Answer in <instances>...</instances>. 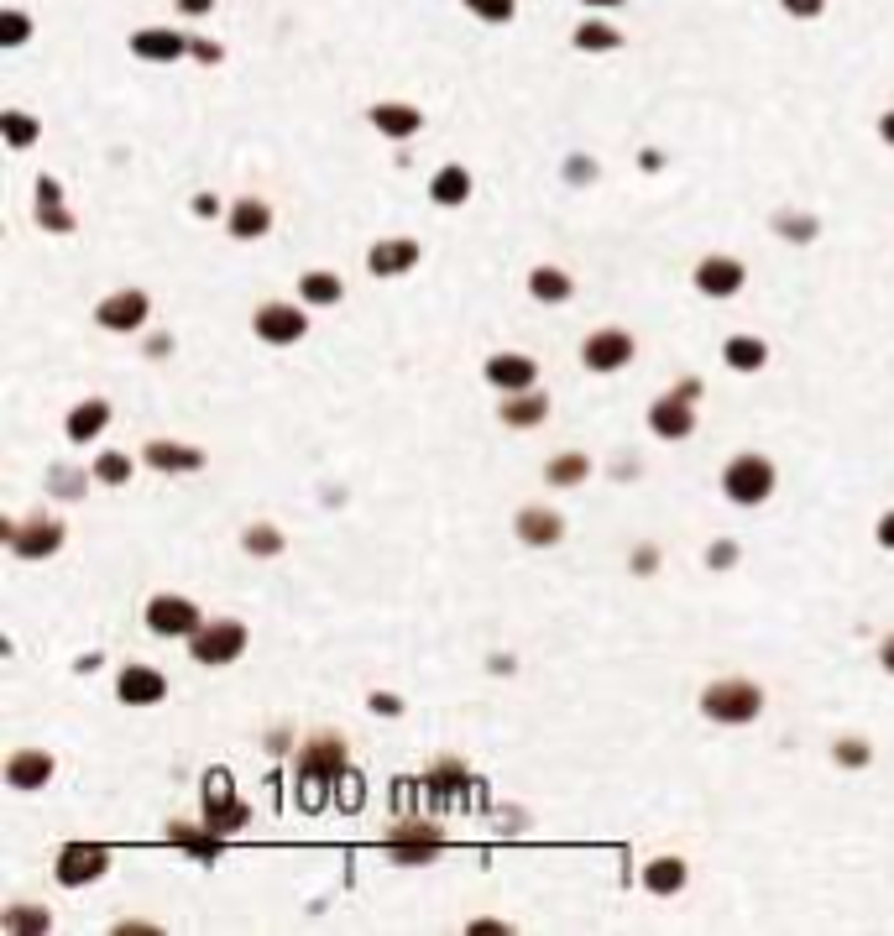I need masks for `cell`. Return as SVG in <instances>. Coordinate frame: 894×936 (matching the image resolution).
Returning <instances> with one entry per match:
<instances>
[{
	"label": "cell",
	"mask_w": 894,
	"mask_h": 936,
	"mask_svg": "<svg viewBox=\"0 0 894 936\" xmlns=\"http://www.w3.org/2000/svg\"><path fill=\"white\" fill-rule=\"evenodd\" d=\"M701 712L722 727H743L764 712V691L743 675H727V680H712V686L701 691Z\"/></svg>",
	"instance_id": "6da1fadb"
},
{
	"label": "cell",
	"mask_w": 894,
	"mask_h": 936,
	"mask_svg": "<svg viewBox=\"0 0 894 936\" xmlns=\"http://www.w3.org/2000/svg\"><path fill=\"white\" fill-rule=\"evenodd\" d=\"M340 769H346V743H340V738H314V743H304V753H298V785H304V806H319V801H325V785L340 780Z\"/></svg>",
	"instance_id": "7a4b0ae2"
},
{
	"label": "cell",
	"mask_w": 894,
	"mask_h": 936,
	"mask_svg": "<svg viewBox=\"0 0 894 936\" xmlns=\"http://www.w3.org/2000/svg\"><path fill=\"white\" fill-rule=\"evenodd\" d=\"M722 492L738 502V508H759V502L774 492V461L759 450H743L732 455L727 471H722Z\"/></svg>",
	"instance_id": "3957f363"
},
{
	"label": "cell",
	"mask_w": 894,
	"mask_h": 936,
	"mask_svg": "<svg viewBox=\"0 0 894 936\" xmlns=\"http://www.w3.org/2000/svg\"><path fill=\"white\" fill-rule=\"evenodd\" d=\"M204 821H210V827H215L220 837L241 832L246 821H251V806H246V801H236L231 774H225V769H210V774H204Z\"/></svg>",
	"instance_id": "277c9868"
},
{
	"label": "cell",
	"mask_w": 894,
	"mask_h": 936,
	"mask_svg": "<svg viewBox=\"0 0 894 936\" xmlns=\"http://www.w3.org/2000/svg\"><path fill=\"white\" fill-rule=\"evenodd\" d=\"M241 649H246V623L236 618H210L189 638V654L199 665H231V659H241Z\"/></svg>",
	"instance_id": "5b68a950"
},
{
	"label": "cell",
	"mask_w": 894,
	"mask_h": 936,
	"mask_svg": "<svg viewBox=\"0 0 894 936\" xmlns=\"http://www.w3.org/2000/svg\"><path fill=\"white\" fill-rule=\"evenodd\" d=\"M199 607L189 597H178V591H157V597L147 602V628L157 638H194L199 633Z\"/></svg>",
	"instance_id": "8992f818"
},
{
	"label": "cell",
	"mask_w": 894,
	"mask_h": 936,
	"mask_svg": "<svg viewBox=\"0 0 894 936\" xmlns=\"http://www.w3.org/2000/svg\"><path fill=\"white\" fill-rule=\"evenodd\" d=\"M387 853L408 863V869H424V863L440 858V827H429V821H398L387 832Z\"/></svg>",
	"instance_id": "52a82bcc"
},
{
	"label": "cell",
	"mask_w": 894,
	"mask_h": 936,
	"mask_svg": "<svg viewBox=\"0 0 894 936\" xmlns=\"http://www.w3.org/2000/svg\"><path fill=\"white\" fill-rule=\"evenodd\" d=\"M105 869H110V853L100 848V842H68V848L58 853V863H53V879L63 889H79V884H95Z\"/></svg>",
	"instance_id": "ba28073f"
},
{
	"label": "cell",
	"mask_w": 894,
	"mask_h": 936,
	"mask_svg": "<svg viewBox=\"0 0 894 936\" xmlns=\"http://www.w3.org/2000/svg\"><path fill=\"white\" fill-rule=\"evenodd\" d=\"M251 330H257V340H267V346H293V340L309 335V319H304V309L272 299L251 314Z\"/></svg>",
	"instance_id": "9c48e42d"
},
{
	"label": "cell",
	"mask_w": 894,
	"mask_h": 936,
	"mask_svg": "<svg viewBox=\"0 0 894 936\" xmlns=\"http://www.w3.org/2000/svg\"><path fill=\"white\" fill-rule=\"evenodd\" d=\"M581 361H586L591 372H623L628 361H633V335H628V330H617V325L596 330V335H586Z\"/></svg>",
	"instance_id": "30bf717a"
},
{
	"label": "cell",
	"mask_w": 894,
	"mask_h": 936,
	"mask_svg": "<svg viewBox=\"0 0 894 936\" xmlns=\"http://www.w3.org/2000/svg\"><path fill=\"white\" fill-rule=\"evenodd\" d=\"M147 293L142 288H121V293H110V299H100V309H95V325L100 330H121V335H131V330H142L147 325Z\"/></svg>",
	"instance_id": "8fae6325"
},
{
	"label": "cell",
	"mask_w": 894,
	"mask_h": 936,
	"mask_svg": "<svg viewBox=\"0 0 894 936\" xmlns=\"http://www.w3.org/2000/svg\"><path fill=\"white\" fill-rule=\"evenodd\" d=\"M696 398L691 393H664V398H654V408H649V429L659 440H685L696 429V408H691Z\"/></svg>",
	"instance_id": "7c38bea8"
},
{
	"label": "cell",
	"mask_w": 894,
	"mask_h": 936,
	"mask_svg": "<svg viewBox=\"0 0 894 936\" xmlns=\"http://www.w3.org/2000/svg\"><path fill=\"white\" fill-rule=\"evenodd\" d=\"M743 283H748V267L738 257H701L696 262V288L706 299H732Z\"/></svg>",
	"instance_id": "4fadbf2b"
},
{
	"label": "cell",
	"mask_w": 894,
	"mask_h": 936,
	"mask_svg": "<svg viewBox=\"0 0 894 936\" xmlns=\"http://www.w3.org/2000/svg\"><path fill=\"white\" fill-rule=\"evenodd\" d=\"M0 534L11 539V550H16L21 560H42V555H53L58 544H63V523H58V518H37V523H27V529L6 523Z\"/></svg>",
	"instance_id": "5bb4252c"
},
{
	"label": "cell",
	"mask_w": 894,
	"mask_h": 936,
	"mask_svg": "<svg viewBox=\"0 0 894 936\" xmlns=\"http://www.w3.org/2000/svg\"><path fill=\"white\" fill-rule=\"evenodd\" d=\"M53 753L48 748H21V753H11L6 759V785L11 790H42L53 780Z\"/></svg>",
	"instance_id": "9a60e30c"
},
{
	"label": "cell",
	"mask_w": 894,
	"mask_h": 936,
	"mask_svg": "<svg viewBox=\"0 0 894 936\" xmlns=\"http://www.w3.org/2000/svg\"><path fill=\"white\" fill-rule=\"evenodd\" d=\"M487 382L502 387V393H529V387L539 382V367L534 356H518V351H497L487 361Z\"/></svg>",
	"instance_id": "2e32d148"
},
{
	"label": "cell",
	"mask_w": 894,
	"mask_h": 936,
	"mask_svg": "<svg viewBox=\"0 0 894 936\" xmlns=\"http://www.w3.org/2000/svg\"><path fill=\"white\" fill-rule=\"evenodd\" d=\"M116 696L126 701V706H157L168 696V680L157 675L152 665H126L121 675H116Z\"/></svg>",
	"instance_id": "e0dca14e"
},
{
	"label": "cell",
	"mask_w": 894,
	"mask_h": 936,
	"mask_svg": "<svg viewBox=\"0 0 894 936\" xmlns=\"http://www.w3.org/2000/svg\"><path fill=\"white\" fill-rule=\"evenodd\" d=\"M513 534L523 544H534V550H549V544H560L565 539V518L555 508H523L513 518Z\"/></svg>",
	"instance_id": "ac0fdd59"
},
{
	"label": "cell",
	"mask_w": 894,
	"mask_h": 936,
	"mask_svg": "<svg viewBox=\"0 0 894 936\" xmlns=\"http://www.w3.org/2000/svg\"><path fill=\"white\" fill-rule=\"evenodd\" d=\"M414 262H419V241H408V236H387V241H377L372 251H366L372 278H398V272H408Z\"/></svg>",
	"instance_id": "d6986e66"
},
{
	"label": "cell",
	"mask_w": 894,
	"mask_h": 936,
	"mask_svg": "<svg viewBox=\"0 0 894 936\" xmlns=\"http://www.w3.org/2000/svg\"><path fill=\"white\" fill-rule=\"evenodd\" d=\"M267 231H272V204L257 199V194L236 199V210H231V236H236V241H262Z\"/></svg>",
	"instance_id": "ffe728a7"
},
{
	"label": "cell",
	"mask_w": 894,
	"mask_h": 936,
	"mask_svg": "<svg viewBox=\"0 0 894 936\" xmlns=\"http://www.w3.org/2000/svg\"><path fill=\"white\" fill-rule=\"evenodd\" d=\"M497 414H502V424H508V429H534V424L549 419V398L534 393V387H529V393H508Z\"/></svg>",
	"instance_id": "44dd1931"
},
{
	"label": "cell",
	"mask_w": 894,
	"mask_h": 936,
	"mask_svg": "<svg viewBox=\"0 0 894 936\" xmlns=\"http://www.w3.org/2000/svg\"><path fill=\"white\" fill-rule=\"evenodd\" d=\"M168 842H178L183 853H194L199 863H215L220 858V832L204 821V827H189V821H173L168 827Z\"/></svg>",
	"instance_id": "7402d4cb"
},
{
	"label": "cell",
	"mask_w": 894,
	"mask_h": 936,
	"mask_svg": "<svg viewBox=\"0 0 894 936\" xmlns=\"http://www.w3.org/2000/svg\"><path fill=\"white\" fill-rule=\"evenodd\" d=\"M147 466L152 471H199L204 466V450L178 445V440H152L147 445Z\"/></svg>",
	"instance_id": "603a6c76"
},
{
	"label": "cell",
	"mask_w": 894,
	"mask_h": 936,
	"mask_svg": "<svg viewBox=\"0 0 894 936\" xmlns=\"http://www.w3.org/2000/svg\"><path fill=\"white\" fill-rule=\"evenodd\" d=\"M105 424H110V403H105V398H84L74 414H68L63 429H68V440H74V445H89Z\"/></svg>",
	"instance_id": "cb8c5ba5"
},
{
	"label": "cell",
	"mask_w": 894,
	"mask_h": 936,
	"mask_svg": "<svg viewBox=\"0 0 894 936\" xmlns=\"http://www.w3.org/2000/svg\"><path fill=\"white\" fill-rule=\"evenodd\" d=\"M429 199H434V204H445V210H455V204H466V199H471V173H466L461 163L440 168V173L429 178Z\"/></svg>",
	"instance_id": "d4e9b609"
},
{
	"label": "cell",
	"mask_w": 894,
	"mask_h": 936,
	"mask_svg": "<svg viewBox=\"0 0 894 936\" xmlns=\"http://www.w3.org/2000/svg\"><path fill=\"white\" fill-rule=\"evenodd\" d=\"M372 126L382 136H393V142H403V136H414L424 126V116L414 105H372Z\"/></svg>",
	"instance_id": "484cf974"
},
{
	"label": "cell",
	"mask_w": 894,
	"mask_h": 936,
	"mask_svg": "<svg viewBox=\"0 0 894 936\" xmlns=\"http://www.w3.org/2000/svg\"><path fill=\"white\" fill-rule=\"evenodd\" d=\"M722 361H727L732 372H759L764 361H769V346H764L759 335H732L727 346H722Z\"/></svg>",
	"instance_id": "4316f807"
},
{
	"label": "cell",
	"mask_w": 894,
	"mask_h": 936,
	"mask_svg": "<svg viewBox=\"0 0 894 936\" xmlns=\"http://www.w3.org/2000/svg\"><path fill=\"white\" fill-rule=\"evenodd\" d=\"M298 299L304 304H340L346 299V283H340V272H304V278H298Z\"/></svg>",
	"instance_id": "83f0119b"
},
{
	"label": "cell",
	"mask_w": 894,
	"mask_h": 936,
	"mask_svg": "<svg viewBox=\"0 0 894 936\" xmlns=\"http://www.w3.org/2000/svg\"><path fill=\"white\" fill-rule=\"evenodd\" d=\"M544 476H549V487H581L586 476H591L586 450H565V455H555V461L544 466Z\"/></svg>",
	"instance_id": "f1b7e54d"
},
{
	"label": "cell",
	"mask_w": 894,
	"mask_h": 936,
	"mask_svg": "<svg viewBox=\"0 0 894 936\" xmlns=\"http://www.w3.org/2000/svg\"><path fill=\"white\" fill-rule=\"evenodd\" d=\"M570 288H576V283H570L560 267H534V272H529V293H534L539 304H565Z\"/></svg>",
	"instance_id": "f546056e"
},
{
	"label": "cell",
	"mask_w": 894,
	"mask_h": 936,
	"mask_svg": "<svg viewBox=\"0 0 894 936\" xmlns=\"http://www.w3.org/2000/svg\"><path fill=\"white\" fill-rule=\"evenodd\" d=\"M644 884H649V895H680L685 889V863L680 858H654L644 869Z\"/></svg>",
	"instance_id": "4dcf8cb0"
},
{
	"label": "cell",
	"mask_w": 894,
	"mask_h": 936,
	"mask_svg": "<svg viewBox=\"0 0 894 936\" xmlns=\"http://www.w3.org/2000/svg\"><path fill=\"white\" fill-rule=\"evenodd\" d=\"M131 48H136V58H157V63H163V58L183 53V37H173V32H136Z\"/></svg>",
	"instance_id": "1f68e13d"
},
{
	"label": "cell",
	"mask_w": 894,
	"mask_h": 936,
	"mask_svg": "<svg viewBox=\"0 0 894 936\" xmlns=\"http://www.w3.org/2000/svg\"><path fill=\"white\" fill-rule=\"evenodd\" d=\"M95 482L126 487V482H131V455H126V450H105L100 461H95Z\"/></svg>",
	"instance_id": "d6a6232c"
},
{
	"label": "cell",
	"mask_w": 894,
	"mask_h": 936,
	"mask_svg": "<svg viewBox=\"0 0 894 936\" xmlns=\"http://www.w3.org/2000/svg\"><path fill=\"white\" fill-rule=\"evenodd\" d=\"M774 231L785 236V241H816L821 225H816V215H790V210H779V215H774Z\"/></svg>",
	"instance_id": "836d02e7"
},
{
	"label": "cell",
	"mask_w": 894,
	"mask_h": 936,
	"mask_svg": "<svg viewBox=\"0 0 894 936\" xmlns=\"http://www.w3.org/2000/svg\"><path fill=\"white\" fill-rule=\"evenodd\" d=\"M455 785H466V769L455 764V759H440V764L429 769V790H434V795H445V801H450Z\"/></svg>",
	"instance_id": "e575fe53"
},
{
	"label": "cell",
	"mask_w": 894,
	"mask_h": 936,
	"mask_svg": "<svg viewBox=\"0 0 894 936\" xmlns=\"http://www.w3.org/2000/svg\"><path fill=\"white\" fill-rule=\"evenodd\" d=\"M241 544H246V555H278L283 550V534L272 529V523H251Z\"/></svg>",
	"instance_id": "d590c367"
},
{
	"label": "cell",
	"mask_w": 894,
	"mask_h": 936,
	"mask_svg": "<svg viewBox=\"0 0 894 936\" xmlns=\"http://www.w3.org/2000/svg\"><path fill=\"white\" fill-rule=\"evenodd\" d=\"M37 225L42 231H53V236H74L79 231V220L63 210V204H37Z\"/></svg>",
	"instance_id": "8d00e7d4"
},
{
	"label": "cell",
	"mask_w": 894,
	"mask_h": 936,
	"mask_svg": "<svg viewBox=\"0 0 894 936\" xmlns=\"http://www.w3.org/2000/svg\"><path fill=\"white\" fill-rule=\"evenodd\" d=\"M0 126H6V142H11V147H32V142H37V121H32V116H21V110L0 116Z\"/></svg>",
	"instance_id": "74e56055"
},
{
	"label": "cell",
	"mask_w": 894,
	"mask_h": 936,
	"mask_svg": "<svg viewBox=\"0 0 894 936\" xmlns=\"http://www.w3.org/2000/svg\"><path fill=\"white\" fill-rule=\"evenodd\" d=\"M832 759H837L842 769H863L868 759H874V748H868L863 738H842V743L832 748Z\"/></svg>",
	"instance_id": "f35d334b"
},
{
	"label": "cell",
	"mask_w": 894,
	"mask_h": 936,
	"mask_svg": "<svg viewBox=\"0 0 894 936\" xmlns=\"http://www.w3.org/2000/svg\"><path fill=\"white\" fill-rule=\"evenodd\" d=\"M6 931H48V910L16 905V910H6Z\"/></svg>",
	"instance_id": "ab89813d"
},
{
	"label": "cell",
	"mask_w": 894,
	"mask_h": 936,
	"mask_svg": "<svg viewBox=\"0 0 894 936\" xmlns=\"http://www.w3.org/2000/svg\"><path fill=\"white\" fill-rule=\"evenodd\" d=\"M576 48H617V32L602 27V21H591V27L576 32Z\"/></svg>",
	"instance_id": "60d3db41"
},
{
	"label": "cell",
	"mask_w": 894,
	"mask_h": 936,
	"mask_svg": "<svg viewBox=\"0 0 894 936\" xmlns=\"http://www.w3.org/2000/svg\"><path fill=\"white\" fill-rule=\"evenodd\" d=\"M706 565H712V570H732V565H738V544H732V539H717L712 550H706Z\"/></svg>",
	"instance_id": "b9f144b4"
},
{
	"label": "cell",
	"mask_w": 894,
	"mask_h": 936,
	"mask_svg": "<svg viewBox=\"0 0 894 936\" xmlns=\"http://www.w3.org/2000/svg\"><path fill=\"white\" fill-rule=\"evenodd\" d=\"M466 6L476 16H487V21H508L513 16V0H466Z\"/></svg>",
	"instance_id": "7bdbcfd3"
},
{
	"label": "cell",
	"mask_w": 894,
	"mask_h": 936,
	"mask_svg": "<svg viewBox=\"0 0 894 936\" xmlns=\"http://www.w3.org/2000/svg\"><path fill=\"white\" fill-rule=\"evenodd\" d=\"M372 712H382V717H398V712H403V701H398L393 691H372Z\"/></svg>",
	"instance_id": "ee69618b"
},
{
	"label": "cell",
	"mask_w": 894,
	"mask_h": 936,
	"mask_svg": "<svg viewBox=\"0 0 894 936\" xmlns=\"http://www.w3.org/2000/svg\"><path fill=\"white\" fill-rule=\"evenodd\" d=\"M654 565H659V550H654V544L633 550V570H638V576H654Z\"/></svg>",
	"instance_id": "f6af8a7d"
},
{
	"label": "cell",
	"mask_w": 894,
	"mask_h": 936,
	"mask_svg": "<svg viewBox=\"0 0 894 936\" xmlns=\"http://www.w3.org/2000/svg\"><path fill=\"white\" fill-rule=\"evenodd\" d=\"M37 204H63V194H58V178H37Z\"/></svg>",
	"instance_id": "bcb514c9"
},
{
	"label": "cell",
	"mask_w": 894,
	"mask_h": 936,
	"mask_svg": "<svg viewBox=\"0 0 894 936\" xmlns=\"http://www.w3.org/2000/svg\"><path fill=\"white\" fill-rule=\"evenodd\" d=\"M565 173H570V184H591V178H596V163H581V157H576Z\"/></svg>",
	"instance_id": "7dc6e473"
},
{
	"label": "cell",
	"mask_w": 894,
	"mask_h": 936,
	"mask_svg": "<svg viewBox=\"0 0 894 936\" xmlns=\"http://www.w3.org/2000/svg\"><path fill=\"white\" fill-rule=\"evenodd\" d=\"M194 215L215 220V215H220V199H215V194H199V199H194Z\"/></svg>",
	"instance_id": "c3c4849f"
},
{
	"label": "cell",
	"mask_w": 894,
	"mask_h": 936,
	"mask_svg": "<svg viewBox=\"0 0 894 936\" xmlns=\"http://www.w3.org/2000/svg\"><path fill=\"white\" fill-rule=\"evenodd\" d=\"M21 37H27V16H6V42H21Z\"/></svg>",
	"instance_id": "681fc988"
},
{
	"label": "cell",
	"mask_w": 894,
	"mask_h": 936,
	"mask_svg": "<svg viewBox=\"0 0 894 936\" xmlns=\"http://www.w3.org/2000/svg\"><path fill=\"white\" fill-rule=\"evenodd\" d=\"M874 534H879V544H884V550H894V513H884V518H879V529H874Z\"/></svg>",
	"instance_id": "f907efd6"
},
{
	"label": "cell",
	"mask_w": 894,
	"mask_h": 936,
	"mask_svg": "<svg viewBox=\"0 0 894 936\" xmlns=\"http://www.w3.org/2000/svg\"><path fill=\"white\" fill-rule=\"evenodd\" d=\"M785 11H795V16H816V11H821V0H785Z\"/></svg>",
	"instance_id": "816d5d0a"
},
{
	"label": "cell",
	"mask_w": 894,
	"mask_h": 936,
	"mask_svg": "<svg viewBox=\"0 0 894 936\" xmlns=\"http://www.w3.org/2000/svg\"><path fill=\"white\" fill-rule=\"evenodd\" d=\"M879 665H884V670L894 675V633H889V638H884V644H879Z\"/></svg>",
	"instance_id": "f5cc1de1"
},
{
	"label": "cell",
	"mask_w": 894,
	"mask_h": 936,
	"mask_svg": "<svg viewBox=\"0 0 894 936\" xmlns=\"http://www.w3.org/2000/svg\"><path fill=\"white\" fill-rule=\"evenodd\" d=\"M879 136H884V142H889V147H894V110H889V116H884V121H879Z\"/></svg>",
	"instance_id": "db71d44e"
},
{
	"label": "cell",
	"mask_w": 894,
	"mask_h": 936,
	"mask_svg": "<svg viewBox=\"0 0 894 936\" xmlns=\"http://www.w3.org/2000/svg\"><path fill=\"white\" fill-rule=\"evenodd\" d=\"M178 6L189 11V16H199V11H210V0H178Z\"/></svg>",
	"instance_id": "11a10c76"
},
{
	"label": "cell",
	"mask_w": 894,
	"mask_h": 936,
	"mask_svg": "<svg viewBox=\"0 0 894 936\" xmlns=\"http://www.w3.org/2000/svg\"><path fill=\"white\" fill-rule=\"evenodd\" d=\"M591 6H612V0H591Z\"/></svg>",
	"instance_id": "9f6ffc18"
}]
</instances>
